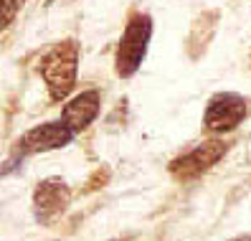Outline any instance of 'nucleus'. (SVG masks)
Segmentation results:
<instances>
[{
  "instance_id": "obj_3",
  "label": "nucleus",
  "mask_w": 251,
  "mask_h": 241,
  "mask_svg": "<svg viewBox=\"0 0 251 241\" xmlns=\"http://www.w3.org/2000/svg\"><path fill=\"white\" fill-rule=\"evenodd\" d=\"M246 119V99L236 92H221L211 97L203 125L211 132H231Z\"/></svg>"
},
{
  "instance_id": "obj_5",
  "label": "nucleus",
  "mask_w": 251,
  "mask_h": 241,
  "mask_svg": "<svg viewBox=\"0 0 251 241\" xmlns=\"http://www.w3.org/2000/svg\"><path fill=\"white\" fill-rule=\"evenodd\" d=\"M71 190L66 180L61 178H46L41 180L33 190V214L38 223H53L58 216L69 208Z\"/></svg>"
},
{
  "instance_id": "obj_4",
  "label": "nucleus",
  "mask_w": 251,
  "mask_h": 241,
  "mask_svg": "<svg viewBox=\"0 0 251 241\" xmlns=\"http://www.w3.org/2000/svg\"><path fill=\"white\" fill-rule=\"evenodd\" d=\"M226 142L218 140H208V142H198L196 147H190L188 153H183L180 158H175L170 162V173L178 180H190L198 178L201 173L211 170L213 165L226 155Z\"/></svg>"
},
{
  "instance_id": "obj_8",
  "label": "nucleus",
  "mask_w": 251,
  "mask_h": 241,
  "mask_svg": "<svg viewBox=\"0 0 251 241\" xmlns=\"http://www.w3.org/2000/svg\"><path fill=\"white\" fill-rule=\"evenodd\" d=\"M23 0H3V26H8L13 21V16L21 10Z\"/></svg>"
},
{
  "instance_id": "obj_7",
  "label": "nucleus",
  "mask_w": 251,
  "mask_h": 241,
  "mask_svg": "<svg viewBox=\"0 0 251 241\" xmlns=\"http://www.w3.org/2000/svg\"><path fill=\"white\" fill-rule=\"evenodd\" d=\"M99 104H101L99 92H94V89H89V92H81V94H76V97H74L66 107H64L61 119H64V122H66L74 132H81V130H86V127H89L94 119H97Z\"/></svg>"
},
{
  "instance_id": "obj_1",
  "label": "nucleus",
  "mask_w": 251,
  "mask_h": 241,
  "mask_svg": "<svg viewBox=\"0 0 251 241\" xmlns=\"http://www.w3.org/2000/svg\"><path fill=\"white\" fill-rule=\"evenodd\" d=\"M79 56H81L79 43L74 38H69V41L56 43L41 58V77L46 81V89H49L53 102H61L71 94L74 84H76Z\"/></svg>"
},
{
  "instance_id": "obj_6",
  "label": "nucleus",
  "mask_w": 251,
  "mask_h": 241,
  "mask_svg": "<svg viewBox=\"0 0 251 241\" xmlns=\"http://www.w3.org/2000/svg\"><path fill=\"white\" fill-rule=\"evenodd\" d=\"M74 132L64 119L61 122H46L33 130H28L18 140V153L21 155H36V153H49V150H61L74 140Z\"/></svg>"
},
{
  "instance_id": "obj_2",
  "label": "nucleus",
  "mask_w": 251,
  "mask_h": 241,
  "mask_svg": "<svg viewBox=\"0 0 251 241\" xmlns=\"http://www.w3.org/2000/svg\"><path fill=\"white\" fill-rule=\"evenodd\" d=\"M152 36V21L150 16L137 13L125 28V33L120 38V49H117V74L120 77H132L140 64L145 61L147 43Z\"/></svg>"
}]
</instances>
